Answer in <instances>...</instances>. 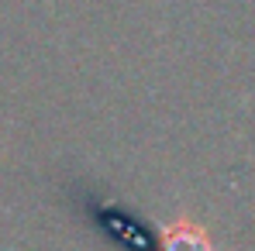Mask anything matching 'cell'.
Returning a JSON list of instances; mask_svg holds the SVG:
<instances>
[{"mask_svg": "<svg viewBox=\"0 0 255 251\" xmlns=\"http://www.w3.org/2000/svg\"><path fill=\"white\" fill-rule=\"evenodd\" d=\"M159 251H214V248H211V238L197 224H176L166 234V241L159 245Z\"/></svg>", "mask_w": 255, "mask_h": 251, "instance_id": "6da1fadb", "label": "cell"}]
</instances>
